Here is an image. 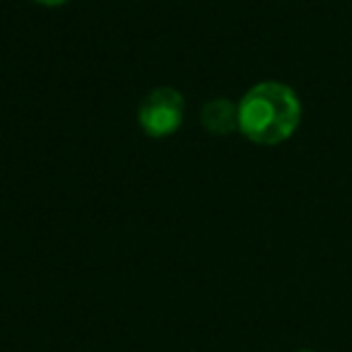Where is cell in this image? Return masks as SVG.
<instances>
[{
    "label": "cell",
    "instance_id": "6da1fadb",
    "mask_svg": "<svg viewBox=\"0 0 352 352\" xmlns=\"http://www.w3.org/2000/svg\"><path fill=\"white\" fill-rule=\"evenodd\" d=\"M239 133L261 147H275L287 142L302 126V99L280 80L256 82L241 94Z\"/></svg>",
    "mask_w": 352,
    "mask_h": 352
},
{
    "label": "cell",
    "instance_id": "7a4b0ae2",
    "mask_svg": "<svg viewBox=\"0 0 352 352\" xmlns=\"http://www.w3.org/2000/svg\"><path fill=\"white\" fill-rule=\"evenodd\" d=\"M186 118V97L176 87H155L138 104V126L147 138L164 140L179 133Z\"/></svg>",
    "mask_w": 352,
    "mask_h": 352
},
{
    "label": "cell",
    "instance_id": "3957f363",
    "mask_svg": "<svg viewBox=\"0 0 352 352\" xmlns=\"http://www.w3.org/2000/svg\"><path fill=\"white\" fill-rule=\"evenodd\" d=\"M201 126L210 135H230L239 133V104L227 97H215L203 104Z\"/></svg>",
    "mask_w": 352,
    "mask_h": 352
},
{
    "label": "cell",
    "instance_id": "277c9868",
    "mask_svg": "<svg viewBox=\"0 0 352 352\" xmlns=\"http://www.w3.org/2000/svg\"><path fill=\"white\" fill-rule=\"evenodd\" d=\"M34 3L41 8H63V6H68V3H73V0H34Z\"/></svg>",
    "mask_w": 352,
    "mask_h": 352
},
{
    "label": "cell",
    "instance_id": "5b68a950",
    "mask_svg": "<svg viewBox=\"0 0 352 352\" xmlns=\"http://www.w3.org/2000/svg\"><path fill=\"white\" fill-rule=\"evenodd\" d=\"M297 352H316V350H297Z\"/></svg>",
    "mask_w": 352,
    "mask_h": 352
}]
</instances>
